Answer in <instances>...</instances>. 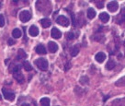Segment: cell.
Returning a JSON list of instances; mask_svg holds the SVG:
<instances>
[{"label": "cell", "mask_w": 125, "mask_h": 106, "mask_svg": "<svg viewBox=\"0 0 125 106\" xmlns=\"http://www.w3.org/2000/svg\"><path fill=\"white\" fill-rule=\"evenodd\" d=\"M35 65L42 71H46L48 69V61L44 58H39L35 60Z\"/></svg>", "instance_id": "1"}, {"label": "cell", "mask_w": 125, "mask_h": 106, "mask_svg": "<svg viewBox=\"0 0 125 106\" xmlns=\"http://www.w3.org/2000/svg\"><path fill=\"white\" fill-rule=\"evenodd\" d=\"M31 19V13L29 10H23L20 13V20L21 22L26 23Z\"/></svg>", "instance_id": "2"}, {"label": "cell", "mask_w": 125, "mask_h": 106, "mask_svg": "<svg viewBox=\"0 0 125 106\" xmlns=\"http://www.w3.org/2000/svg\"><path fill=\"white\" fill-rule=\"evenodd\" d=\"M2 93H3V96H4V98L6 100H8V101H14L15 100V93L10 91V90L3 89L2 90Z\"/></svg>", "instance_id": "3"}, {"label": "cell", "mask_w": 125, "mask_h": 106, "mask_svg": "<svg viewBox=\"0 0 125 106\" xmlns=\"http://www.w3.org/2000/svg\"><path fill=\"white\" fill-rule=\"evenodd\" d=\"M56 22L61 25V26H63V27H67L69 25V20L67 19L65 16H59L57 19H56Z\"/></svg>", "instance_id": "4"}, {"label": "cell", "mask_w": 125, "mask_h": 106, "mask_svg": "<svg viewBox=\"0 0 125 106\" xmlns=\"http://www.w3.org/2000/svg\"><path fill=\"white\" fill-rule=\"evenodd\" d=\"M107 8L109 9V11L116 12L118 10V8H119V4L116 1H111V2H109V4L107 5Z\"/></svg>", "instance_id": "5"}, {"label": "cell", "mask_w": 125, "mask_h": 106, "mask_svg": "<svg viewBox=\"0 0 125 106\" xmlns=\"http://www.w3.org/2000/svg\"><path fill=\"white\" fill-rule=\"evenodd\" d=\"M51 35L53 39H60L62 37V32H60L57 28H52L51 32Z\"/></svg>", "instance_id": "6"}, {"label": "cell", "mask_w": 125, "mask_h": 106, "mask_svg": "<svg viewBox=\"0 0 125 106\" xmlns=\"http://www.w3.org/2000/svg\"><path fill=\"white\" fill-rule=\"evenodd\" d=\"M29 33L32 37H36L39 34V29L35 25H31V27H30V30H29Z\"/></svg>", "instance_id": "7"}, {"label": "cell", "mask_w": 125, "mask_h": 106, "mask_svg": "<svg viewBox=\"0 0 125 106\" xmlns=\"http://www.w3.org/2000/svg\"><path fill=\"white\" fill-rule=\"evenodd\" d=\"M48 50L51 52V53H56L57 50H58V45L57 43H54V42H50L48 43Z\"/></svg>", "instance_id": "8"}, {"label": "cell", "mask_w": 125, "mask_h": 106, "mask_svg": "<svg viewBox=\"0 0 125 106\" xmlns=\"http://www.w3.org/2000/svg\"><path fill=\"white\" fill-rule=\"evenodd\" d=\"M95 59H96V61L98 62V63H103L106 59V55L103 52H99V53H98V54L96 55Z\"/></svg>", "instance_id": "9"}, {"label": "cell", "mask_w": 125, "mask_h": 106, "mask_svg": "<svg viewBox=\"0 0 125 106\" xmlns=\"http://www.w3.org/2000/svg\"><path fill=\"white\" fill-rule=\"evenodd\" d=\"M13 76H14L15 79H17V81L19 83H23L24 77H23V75L20 73V70L17 71V72H14V73H13Z\"/></svg>", "instance_id": "10"}, {"label": "cell", "mask_w": 125, "mask_h": 106, "mask_svg": "<svg viewBox=\"0 0 125 106\" xmlns=\"http://www.w3.org/2000/svg\"><path fill=\"white\" fill-rule=\"evenodd\" d=\"M99 20H101L103 23H107L109 20V15L106 12H102L99 14Z\"/></svg>", "instance_id": "11"}, {"label": "cell", "mask_w": 125, "mask_h": 106, "mask_svg": "<svg viewBox=\"0 0 125 106\" xmlns=\"http://www.w3.org/2000/svg\"><path fill=\"white\" fill-rule=\"evenodd\" d=\"M36 53L37 54H39V55H45L47 53L46 49L45 47L43 46L42 44H39V45H37V47H36Z\"/></svg>", "instance_id": "12"}, {"label": "cell", "mask_w": 125, "mask_h": 106, "mask_svg": "<svg viewBox=\"0 0 125 106\" xmlns=\"http://www.w3.org/2000/svg\"><path fill=\"white\" fill-rule=\"evenodd\" d=\"M86 15H87V18L89 19V20H92L94 19L95 17H96V11H95V9L92 8H89L87 9V12H86Z\"/></svg>", "instance_id": "13"}, {"label": "cell", "mask_w": 125, "mask_h": 106, "mask_svg": "<svg viewBox=\"0 0 125 106\" xmlns=\"http://www.w3.org/2000/svg\"><path fill=\"white\" fill-rule=\"evenodd\" d=\"M116 66V64L114 62L112 59H109V61H108V63L106 65V68L108 69V70H111V69H113L114 67Z\"/></svg>", "instance_id": "14"}, {"label": "cell", "mask_w": 125, "mask_h": 106, "mask_svg": "<svg viewBox=\"0 0 125 106\" xmlns=\"http://www.w3.org/2000/svg\"><path fill=\"white\" fill-rule=\"evenodd\" d=\"M51 20H49V19H42V20H41V24H42V26L43 28H48L51 26Z\"/></svg>", "instance_id": "15"}, {"label": "cell", "mask_w": 125, "mask_h": 106, "mask_svg": "<svg viewBox=\"0 0 125 106\" xmlns=\"http://www.w3.org/2000/svg\"><path fill=\"white\" fill-rule=\"evenodd\" d=\"M40 102H41V105H42V106H50V104H51L50 99L46 98V97H44V98L41 99Z\"/></svg>", "instance_id": "16"}, {"label": "cell", "mask_w": 125, "mask_h": 106, "mask_svg": "<svg viewBox=\"0 0 125 106\" xmlns=\"http://www.w3.org/2000/svg\"><path fill=\"white\" fill-rule=\"evenodd\" d=\"M12 36L16 38V39H18V38H20V36H21V31H20V29H15V30H13V32H12Z\"/></svg>", "instance_id": "17"}, {"label": "cell", "mask_w": 125, "mask_h": 106, "mask_svg": "<svg viewBox=\"0 0 125 106\" xmlns=\"http://www.w3.org/2000/svg\"><path fill=\"white\" fill-rule=\"evenodd\" d=\"M18 57L19 59H24L27 57V55H26V53L24 50L22 49H19V51H18Z\"/></svg>", "instance_id": "18"}, {"label": "cell", "mask_w": 125, "mask_h": 106, "mask_svg": "<svg viewBox=\"0 0 125 106\" xmlns=\"http://www.w3.org/2000/svg\"><path fill=\"white\" fill-rule=\"evenodd\" d=\"M115 85L119 87H124L125 86V77L121 78V79H120L118 81H116Z\"/></svg>", "instance_id": "19"}, {"label": "cell", "mask_w": 125, "mask_h": 106, "mask_svg": "<svg viewBox=\"0 0 125 106\" xmlns=\"http://www.w3.org/2000/svg\"><path fill=\"white\" fill-rule=\"evenodd\" d=\"M23 67L26 71L32 70V67H31V65L30 64V62H28V61H25V62L23 63Z\"/></svg>", "instance_id": "20"}, {"label": "cell", "mask_w": 125, "mask_h": 106, "mask_svg": "<svg viewBox=\"0 0 125 106\" xmlns=\"http://www.w3.org/2000/svg\"><path fill=\"white\" fill-rule=\"evenodd\" d=\"M79 53V46H74V47L72 48V50H71V55L72 56H75V55H77V54Z\"/></svg>", "instance_id": "21"}, {"label": "cell", "mask_w": 125, "mask_h": 106, "mask_svg": "<svg viewBox=\"0 0 125 106\" xmlns=\"http://www.w3.org/2000/svg\"><path fill=\"white\" fill-rule=\"evenodd\" d=\"M79 81H80V83H81L82 85H86V84H87V83L89 82V80H88V78H87L86 76H83V77H81Z\"/></svg>", "instance_id": "22"}, {"label": "cell", "mask_w": 125, "mask_h": 106, "mask_svg": "<svg viewBox=\"0 0 125 106\" xmlns=\"http://www.w3.org/2000/svg\"><path fill=\"white\" fill-rule=\"evenodd\" d=\"M96 6L98 8H103L104 7V1H96Z\"/></svg>", "instance_id": "23"}, {"label": "cell", "mask_w": 125, "mask_h": 106, "mask_svg": "<svg viewBox=\"0 0 125 106\" xmlns=\"http://www.w3.org/2000/svg\"><path fill=\"white\" fill-rule=\"evenodd\" d=\"M74 38V32H68L66 34V39L67 40H73Z\"/></svg>", "instance_id": "24"}, {"label": "cell", "mask_w": 125, "mask_h": 106, "mask_svg": "<svg viewBox=\"0 0 125 106\" xmlns=\"http://www.w3.org/2000/svg\"><path fill=\"white\" fill-rule=\"evenodd\" d=\"M4 25H5V19L4 17H3V15L0 14V27H3Z\"/></svg>", "instance_id": "25"}, {"label": "cell", "mask_w": 125, "mask_h": 106, "mask_svg": "<svg viewBox=\"0 0 125 106\" xmlns=\"http://www.w3.org/2000/svg\"><path fill=\"white\" fill-rule=\"evenodd\" d=\"M121 16L122 17V20H125V8H123L121 11Z\"/></svg>", "instance_id": "26"}, {"label": "cell", "mask_w": 125, "mask_h": 106, "mask_svg": "<svg viewBox=\"0 0 125 106\" xmlns=\"http://www.w3.org/2000/svg\"><path fill=\"white\" fill-rule=\"evenodd\" d=\"M8 45H13L14 43H15V41H13L12 39H9L8 40Z\"/></svg>", "instance_id": "27"}, {"label": "cell", "mask_w": 125, "mask_h": 106, "mask_svg": "<svg viewBox=\"0 0 125 106\" xmlns=\"http://www.w3.org/2000/svg\"><path fill=\"white\" fill-rule=\"evenodd\" d=\"M22 106H31V105L28 104V103H24V104H22Z\"/></svg>", "instance_id": "28"}, {"label": "cell", "mask_w": 125, "mask_h": 106, "mask_svg": "<svg viewBox=\"0 0 125 106\" xmlns=\"http://www.w3.org/2000/svg\"><path fill=\"white\" fill-rule=\"evenodd\" d=\"M2 8V3H1V2H0V8Z\"/></svg>", "instance_id": "29"}, {"label": "cell", "mask_w": 125, "mask_h": 106, "mask_svg": "<svg viewBox=\"0 0 125 106\" xmlns=\"http://www.w3.org/2000/svg\"><path fill=\"white\" fill-rule=\"evenodd\" d=\"M1 99H2V97H1V95H0V100H1Z\"/></svg>", "instance_id": "30"}]
</instances>
